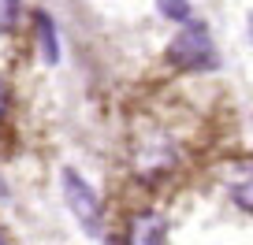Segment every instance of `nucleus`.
<instances>
[{
	"instance_id": "1",
	"label": "nucleus",
	"mask_w": 253,
	"mask_h": 245,
	"mask_svg": "<svg viewBox=\"0 0 253 245\" xmlns=\"http://www.w3.org/2000/svg\"><path fill=\"white\" fill-rule=\"evenodd\" d=\"M168 60L179 71H209V67H216L220 56H216L212 30L201 19H186L179 26V34L171 37V45H168Z\"/></svg>"
},
{
	"instance_id": "2",
	"label": "nucleus",
	"mask_w": 253,
	"mask_h": 245,
	"mask_svg": "<svg viewBox=\"0 0 253 245\" xmlns=\"http://www.w3.org/2000/svg\"><path fill=\"white\" fill-rule=\"evenodd\" d=\"M60 182H63V201H67L71 215L82 223V230H86V234H101L104 230V205H101V197H97V190L79 171H71V167H63Z\"/></svg>"
},
{
	"instance_id": "3",
	"label": "nucleus",
	"mask_w": 253,
	"mask_h": 245,
	"mask_svg": "<svg viewBox=\"0 0 253 245\" xmlns=\"http://www.w3.org/2000/svg\"><path fill=\"white\" fill-rule=\"evenodd\" d=\"M130 245H168V223L157 212H142L130 219Z\"/></svg>"
},
{
	"instance_id": "4",
	"label": "nucleus",
	"mask_w": 253,
	"mask_h": 245,
	"mask_svg": "<svg viewBox=\"0 0 253 245\" xmlns=\"http://www.w3.org/2000/svg\"><path fill=\"white\" fill-rule=\"evenodd\" d=\"M34 30H38L41 60H45L48 67H56V64H60V37H56L52 15H48V11H38V15H34Z\"/></svg>"
},
{
	"instance_id": "5",
	"label": "nucleus",
	"mask_w": 253,
	"mask_h": 245,
	"mask_svg": "<svg viewBox=\"0 0 253 245\" xmlns=\"http://www.w3.org/2000/svg\"><path fill=\"white\" fill-rule=\"evenodd\" d=\"M157 8L164 19H171V23H186L190 19V0H157Z\"/></svg>"
},
{
	"instance_id": "6",
	"label": "nucleus",
	"mask_w": 253,
	"mask_h": 245,
	"mask_svg": "<svg viewBox=\"0 0 253 245\" xmlns=\"http://www.w3.org/2000/svg\"><path fill=\"white\" fill-rule=\"evenodd\" d=\"M19 26V0H0V34H11Z\"/></svg>"
},
{
	"instance_id": "7",
	"label": "nucleus",
	"mask_w": 253,
	"mask_h": 245,
	"mask_svg": "<svg viewBox=\"0 0 253 245\" xmlns=\"http://www.w3.org/2000/svg\"><path fill=\"white\" fill-rule=\"evenodd\" d=\"M8 101H11V97H8V86H4V82H0V119L8 115Z\"/></svg>"
},
{
	"instance_id": "8",
	"label": "nucleus",
	"mask_w": 253,
	"mask_h": 245,
	"mask_svg": "<svg viewBox=\"0 0 253 245\" xmlns=\"http://www.w3.org/2000/svg\"><path fill=\"white\" fill-rule=\"evenodd\" d=\"M0 245H8V238H4V230H0Z\"/></svg>"
}]
</instances>
